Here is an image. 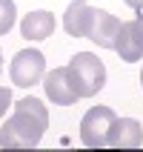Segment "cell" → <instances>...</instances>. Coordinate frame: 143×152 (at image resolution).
Here are the masks:
<instances>
[{
    "label": "cell",
    "instance_id": "cell-1",
    "mask_svg": "<svg viewBox=\"0 0 143 152\" xmlns=\"http://www.w3.org/2000/svg\"><path fill=\"white\" fill-rule=\"evenodd\" d=\"M49 126V109L37 98H23L15 103V115L0 129L3 149H32L40 144L43 132Z\"/></svg>",
    "mask_w": 143,
    "mask_h": 152
},
{
    "label": "cell",
    "instance_id": "cell-2",
    "mask_svg": "<svg viewBox=\"0 0 143 152\" xmlns=\"http://www.w3.org/2000/svg\"><path fill=\"white\" fill-rule=\"evenodd\" d=\"M69 66L77 77V89H80V98H94V95L103 89L106 83V66L103 60L92 52H77L75 58L69 60Z\"/></svg>",
    "mask_w": 143,
    "mask_h": 152
},
{
    "label": "cell",
    "instance_id": "cell-3",
    "mask_svg": "<svg viewBox=\"0 0 143 152\" xmlns=\"http://www.w3.org/2000/svg\"><path fill=\"white\" fill-rule=\"evenodd\" d=\"M115 121H118V115L109 106H92L83 115V121H80V141H83V146H92V149L109 146V132L115 126Z\"/></svg>",
    "mask_w": 143,
    "mask_h": 152
},
{
    "label": "cell",
    "instance_id": "cell-4",
    "mask_svg": "<svg viewBox=\"0 0 143 152\" xmlns=\"http://www.w3.org/2000/svg\"><path fill=\"white\" fill-rule=\"evenodd\" d=\"M9 75H12V83L15 86H29L40 83L46 77V60H43V52L37 49H23L12 58V66H9Z\"/></svg>",
    "mask_w": 143,
    "mask_h": 152
},
{
    "label": "cell",
    "instance_id": "cell-5",
    "mask_svg": "<svg viewBox=\"0 0 143 152\" xmlns=\"http://www.w3.org/2000/svg\"><path fill=\"white\" fill-rule=\"evenodd\" d=\"M43 89L46 98L57 106H72L75 101H80V89H77V77L72 72V66H57L43 77Z\"/></svg>",
    "mask_w": 143,
    "mask_h": 152
},
{
    "label": "cell",
    "instance_id": "cell-6",
    "mask_svg": "<svg viewBox=\"0 0 143 152\" xmlns=\"http://www.w3.org/2000/svg\"><path fill=\"white\" fill-rule=\"evenodd\" d=\"M115 52H118L120 60H126V63H135V60L143 58V29H140V23H137V17L120 23L118 37H115Z\"/></svg>",
    "mask_w": 143,
    "mask_h": 152
},
{
    "label": "cell",
    "instance_id": "cell-7",
    "mask_svg": "<svg viewBox=\"0 0 143 152\" xmlns=\"http://www.w3.org/2000/svg\"><path fill=\"white\" fill-rule=\"evenodd\" d=\"M94 20H97V9H92L86 0H75L69 6L66 17H63V26H66V32L72 37H86L89 40V34L94 29Z\"/></svg>",
    "mask_w": 143,
    "mask_h": 152
},
{
    "label": "cell",
    "instance_id": "cell-8",
    "mask_svg": "<svg viewBox=\"0 0 143 152\" xmlns=\"http://www.w3.org/2000/svg\"><path fill=\"white\" fill-rule=\"evenodd\" d=\"M143 144V129L135 118H118L109 132V146L115 149H137Z\"/></svg>",
    "mask_w": 143,
    "mask_h": 152
},
{
    "label": "cell",
    "instance_id": "cell-9",
    "mask_svg": "<svg viewBox=\"0 0 143 152\" xmlns=\"http://www.w3.org/2000/svg\"><path fill=\"white\" fill-rule=\"evenodd\" d=\"M120 20L115 15H109L106 9H97V20H94V29L89 34V40L97 43L100 49H115V37H118Z\"/></svg>",
    "mask_w": 143,
    "mask_h": 152
},
{
    "label": "cell",
    "instance_id": "cell-10",
    "mask_svg": "<svg viewBox=\"0 0 143 152\" xmlns=\"http://www.w3.org/2000/svg\"><path fill=\"white\" fill-rule=\"evenodd\" d=\"M52 32H54V17H52V12H43V9L29 12L20 23V34L29 40H46V37H52Z\"/></svg>",
    "mask_w": 143,
    "mask_h": 152
},
{
    "label": "cell",
    "instance_id": "cell-11",
    "mask_svg": "<svg viewBox=\"0 0 143 152\" xmlns=\"http://www.w3.org/2000/svg\"><path fill=\"white\" fill-rule=\"evenodd\" d=\"M15 17H17L15 0H0V34H6L15 26Z\"/></svg>",
    "mask_w": 143,
    "mask_h": 152
},
{
    "label": "cell",
    "instance_id": "cell-12",
    "mask_svg": "<svg viewBox=\"0 0 143 152\" xmlns=\"http://www.w3.org/2000/svg\"><path fill=\"white\" fill-rule=\"evenodd\" d=\"M9 103H12V92H9L6 86L0 83V121H3V115H6V109H9Z\"/></svg>",
    "mask_w": 143,
    "mask_h": 152
},
{
    "label": "cell",
    "instance_id": "cell-13",
    "mask_svg": "<svg viewBox=\"0 0 143 152\" xmlns=\"http://www.w3.org/2000/svg\"><path fill=\"white\" fill-rule=\"evenodd\" d=\"M126 6L137 9V12H143V0H126Z\"/></svg>",
    "mask_w": 143,
    "mask_h": 152
},
{
    "label": "cell",
    "instance_id": "cell-14",
    "mask_svg": "<svg viewBox=\"0 0 143 152\" xmlns=\"http://www.w3.org/2000/svg\"><path fill=\"white\" fill-rule=\"evenodd\" d=\"M137 23H140V29H143V15H137Z\"/></svg>",
    "mask_w": 143,
    "mask_h": 152
},
{
    "label": "cell",
    "instance_id": "cell-15",
    "mask_svg": "<svg viewBox=\"0 0 143 152\" xmlns=\"http://www.w3.org/2000/svg\"><path fill=\"white\" fill-rule=\"evenodd\" d=\"M0 72H3V52H0Z\"/></svg>",
    "mask_w": 143,
    "mask_h": 152
},
{
    "label": "cell",
    "instance_id": "cell-16",
    "mask_svg": "<svg viewBox=\"0 0 143 152\" xmlns=\"http://www.w3.org/2000/svg\"><path fill=\"white\" fill-rule=\"evenodd\" d=\"M140 83H143V72H140Z\"/></svg>",
    "mask_w": 143,
    "mask_h": 152
}]
</instances>
